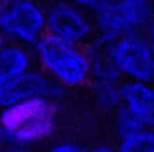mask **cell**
Instances as JSON below:
<instances>
[{
    "label": "cell",
    "instance_id": "9c48e42d",
    "mask_svg": "<svg viewBox=\"0 0 154 152\" xmlns=\"http://www.w3.org/2000/svg\"><path fill=\"white\" fill-rule=\"evenodd\" d=\"M36 57L32 48L18 45V43H9L0 50V84L2 82H11L16 81L31 70H34Z\"/></svg>",
    "mask_w": 154,
    "mask_h": 152
},
{
    "label": "cell",
    "instance_id": "5bb4252c",
    "mask_svg": "<svg viewBox=\"0 0 154 152\" xmlns=\"http://www.w3.org/2000/svg\"><path fill=\"white\" fill-rule=\"evenodd\" d=\"M47 152H88L82 145H79L75 141H57L54 145H50Z\"/></svg>",
    "mask_w": 154,
    "mask_h": 152
},
{
    "label": "cell",
    "instance_id": "ac0fdd59",
    "mask_svg": "<svg viewBox=\"0 0 154 152\" xmlns=\"http://www.w3.org/2000/svg\"><path fill=\"white\" fill-rule=\"evenodd\" d=\"M9 43H11V41L7 39V36H5V34L2 32V29H0V50H2L5 45H9Z\"/></svg>",
    "mask_w": 154,
    "mask_h": 152
},
{
    "label": "cell",
    "instance_id": "9a60e30c",
    "mask_svg": "<svg viewBox=\"0 0 154 152\" xmlns=\"http://www.w3.org/2000/svg\"><path fill=\"white\" fill-rule=\"evenodd\" d=\"M143 34H145V38H147V41H149V45H151V48L154 52V16H152V20L149 22L147 29L143 31Z\"/></svg>",
    "mask_w": 154,
    "mask_h": 152
},
{
    "label": "cell",
    "instance_id": "e0dca14e",
    "mask_svg": "<svg viewBox=\"0 0 154 152\" xmlns=\"http://www.w3.org/2000/svg\"><path fill=\"white\" fill-rule=\"evenodd\" d=\"M0 152H34L32 149H23V147H14V145H5Z\"/></svg>",
    "mask_w": 154,
    "mask_h": 152
},
{
    "label": "cell",
    "instance_id": "ffe728a7",
    "mask_svg": "<svg viewBox=\"0 0 154 152\" xmlns=\"http://www.w3.org/2000/svg\"><path fill=\"white\" fill-rule=\"evenodd\" d=\"M0 7H2V2H0Z\"/></svg>",
    "mask_w": 154,
    "mask_h": 152
},
{
    "label": "cell",
    "instance_id": "8fae6325",
    "mask_svg": "<svg viewBox=\"0 0 154 152\" xmlns=\"http://www.w3.org/2000/svg\"><path fill=\"white\" fill-rule=\"evenodd\" d=\"M122 84L118 81H91V95L100 111L115 113L124 106Z\"/></svg>",
    "mask_w": 154,
    "mask_h": 152
},
{
    "label": "cell",
    "instance_id": "2e32d148",
    "mask_svg": "<svg viewBox=\"0 0 154 152\" xmlns=\"http://www.w3.org/2000/svg\"><path fill=\"white\" fill-rule=\"evenodd\" d=\"M88 152H116V147L111 143H99V145L88 149Z\"/></svg>",
    "mask_w": 154,
    "mask_h": 152
},
{
    "label": "cell",
    "instance_id": "7c38bea8",
    "mask_svg": "<svg viewBox=\"0 0 154 152\" xmlns=\"http://www.w3.org/2000/svg\"><path fill=\"white\" fill-rule=\"evenodd\" d=\"M143 129H145V125L142 123V120L131 109H127L125 106H122L118 111L113 113V132L116 134L118 140L133 136V134H136Z\"/></svg>",
    "mask_w": 154,
    "mask_h": 152
},
{
    "label": "cell",
    "instance_id": "5b68a950",
    "mask_svg": "<svg viewBox=\"0 0 154 152\" xmlns=\"http://www.w3.org/2000/svg\"><path fill=\"white\" fill-rule=\"evenodd\" d=\"M47 34L86 48L97 38V27L81 2L61 0L47 5Z\"/></svg>",
    "mask_w": 154,
    "mask_h": 152
},
{
    "label": "cell",
    "instance_id": "277c9868",
    "mask_svg": "<svg viewBox=\"0 0 154 152\" xmlns=\"http://www.w3.org/2000/svg\"><path fill=\"white\" fill-rule=\"evenodd\" d=\"M0 29L11 43L34 48L47 36V5L29 0L2 2Z\"/></svg>",
    "mask_w": 154,
    "mask_h": 152
},
{
    "label": "cell",
    "instance_id": "52a82bcc",
    "mask_svg": "<svg viewBox=\"0 0 154 152\" xmlns=\"http://www.w3.org/2000/svg\"><path fill=\"white\" fill-rule=\"evenodd\" d=\"M65 91L66 90L61 84L36 66L16 81L0 84V111L32 99H48L52 102H59L65 97Z\"/></svg>",
    "mask_w": 154,
    "mask_h": 152
},
{
    "label": "cell",
    "instance_id": "d6986e66",
    "mask_svg": "<svg viewBox=\"0 0 154 152\" xmlns=\"http://www.w3.org/2000/svg\"><path fill=\"white\" fill-rule=\"evenodd\" d=\"M5 145H7V141H5V136H4V131H2V125H0V150H2Z\"/></svg>",
    "mask_w": 154,
    "mask_h": 152
},
{
    "label": "cell",
    "instance_id": "7a4b0ae2",
    "mask_svg": "<svg viewBox=\"0 0 154 152\" xmlns=\"http://www.w3.org/2000/svg\"><path fill=\"white\" fill-rule=\"evenodd\" d=\"M81 5L91 13L97 38L106 43L143 32L154 16V4L147 0H82Z\"/></svg>",
    "mask_w": 154,
    "mask_h": 152
},
{
    "label": "cell",
    "instance_id": "6da1fadb",
    "mask_svg": "<svg viewBox=\"0 0 154 152\" xmlns=\"http://www.w3.org/2000/svg\"><path fill=\"white\" fill-rule=\"evenodd\" d=\"M0 125L7 145L32 149L47 141L57 127V102L32 99L0 111Z\"/></svg>",
    "mask_w": 154,
    "mask_h": 152
},
{
    "label": "cell",
    "instance_id": "ba28073f",
    "mask_svg": "<svg viewBox=\"0 0 154 152\" xmlns=\"http://www.w3.org/2000/svg\"><path fill=\"white\" fill-rule=\"evenodd\" d=\"M124 106L136 114L145 129H154V82L124 81Z\"/></svg>",
    "mask_w": 154,
    "mask_h": 152
},
{
    "label": "cell",
    "instance_id": "8992f818",
    "mask_svg": "<svg viewBox=\"0 0 154 152\" xmlns=\"http://www.w3.org/2000/svg\"><path fill=\"white\" fill-rule=\"evenodd\" d=\"M115 65L124 81L154 82V52L143 32H133L111 43Z\"/></svg>",
    "mask_w": 154,
    "mask_h": 152
},
{
    "label": "cell",
    "instance_id": "3957f363",
    "mask_svg": "<svg viewBox=\"0 0 154 152\" xmlns=\"http://www.w3.org/2000/svg\"><path fill=\"white\" fill-rule=\"evenodd\" d=\"M36 65L65 90L81 88L91 81V65L84 47L56 36H43L32 48Z\"/></svg>",
    "mask_w": 154,
    "mask_h": 152
},
{
    "label": "cell",
    "instance_id": "4fadbf2b",
    "mask_svg": "<svg viewBox=\"0 0 154 152\" xmlns=\"http://www.w3.org/2000/svg\"><path fill=\"white\" fill-rule=\"evenodd\" d=\"M116 152H154V129H143L133 136L118 140Z\"/></svg>",
    "mask_w": 154,
    "mask_h": 152
},
{
    "label": "cell",
    "instance_id": "30bf717a",
    "mask_svg": "<svg viewBox=\"0 0 154 152\" xmlns=\"http://www.w3.org/2000/svg\"><path fill=\"white\" fill-rule=\"evenodd\" d=\"M90 65H91V81H118L124 82L113 59L111 43L95 38L86 47Z\"/></svg>",
    "mask_w": 154,
    "mask_h": 152
}]
</instances>
